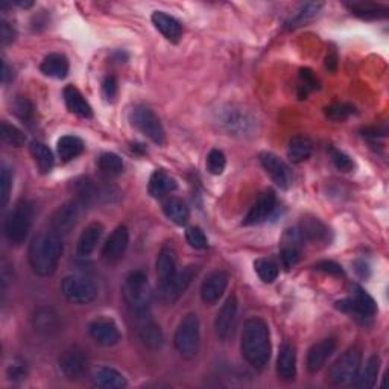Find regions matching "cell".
<instances>
[{"instance_id": "obj_4", "label": "cell", "mask_w": 389, "mask_h": 389, "mask_svg": "<svg viewBox=\"0 0 389 389\" xmlns=\"http://www.w3.org/2000/svg\"><path fill=\"white\" fill-rule=\"evenodd\" d=\"M34 222V207L29 201H19L14 209L6 216L5 221V236L8 242L14 247H19L26 242L29 236Z\"/></svg>"}, {"instance_id": "obj_8", "label": "cell", "mask_w": 389, "mask_h": 389, "mask_svg": "<svg viewBox=\"0 0 389 389\" xmlns=\"http://www.w3.org/2000/svg\"><path fill=\"white\" fill-rule=\"evenodd\" d=\"M131 122L142 134L146 135L156 144H165L166 132L158 119V116L146 107L134 108L131 113Z\"/></svg>"}, {"instance_id": "obj_2", "label": "cell", "mask_w": 389, "mask_h": 389, "mask_svg": "<svg viewBox=\"0 0 389 389\" xmlns=\"http://www.w3.org/2000/svg\"><path fill=\"white\" fill-rule=\"evenodd\" d=\"M240 350L251 367L261 369L268 365L271 359V334L264 320L250 318L243 324Z\"/></svg>"}, {"instance_id": "obj_15", "label": "cell", "mask_w": 389, "mask_h": 389, "mask_svg": "<svg viewBox=\"0 0 389 389\" xmlns=\"http://www.w3.org/2000/svg\"><path fill=\"white\" fill-rule=\"evenodd\" d=\"M58 367L61 374L69 380H76L86 373L87 356L79 347H70L62 351L58 359Z\"/></svg>"}, {"instance_id": "obj_21", "label": "cell", "mask_w": 389, "mask_h": 389, "mask_svg": "<svg viewBox=\"0 0 389 389\" xmlns=\"http://www.w3.org/2000/svg\"><path fill=\"white\" fill-rule=\"evenodd\" d=\"M277 204V196L273 190H266V192L259 196L256 204L251 207L247 218L243 219V225H259L265 222L271 214H273Z\"/></svg>"}, {"instance_id": "obj_1", "label": "cell", "mask_w": 389, "mask_h": 389, "mask_svg": "<svg viewBox=\"0 0 389 389\" xmlns=\"http://www.w3.org/2000/svg\"><path fill=\"white\" fill-rule=\"evenodd\" d=\"M61 256L62 238L53 230H43L32 238L28 259L32 271L39 277H50L55 273Z\"/></svg>"}, {"instance_id": "obj_41", "label": "cell", "mask_w": 389, "mask_h": 389, "mask_svg": "<svg viewBox=\"0 0 389 389\" xmlns=\"http://www.w3.org/2000/svg\"><path fill=\"white\" fill-rule=\"evenodd\" d=\"M0 137H2L4 143L14 148H22L26 143V135L23 131L8 122H2V125H0Z\"/></svg>"}, {"instance_id": "obj_52", "label": "cell", "mask_w": 389, "mask_h": 389, "mask_svg": "<svg viewBox=\"0 0 389 389\" xmlns=\"http://www.w3.org/2000/svg\"><path fill=\"white\" fill-rule=\"evenodd\" d=\"M315 269L322 271V273H327V274H333V275H342L343 274L342 268L338 264H334V261H330V260L320 261V264L315 265Z\"/></svg>"}, {"instance_id": "obj_18", "label": "cell", "mask_w": 389, "mask_h": 389, "mask_svg": "<svg viewBox=\"0 0 389 389\" xmlns=\"http://www.w3.org/2000/svg\"><path fill=\"white\" fill-rule=\"evenodd\" d=\"M236 316H238V300L236 296L231 295L225 300L214 320L216 334H218V338L221 341H227L231 336L234 324H236Z\"/></svg>"}, {"instance_id": "obj_33", "label": "cell", "mask_w": 389, "mask_h": 389, "mask_svg": "<svg viewBox=\"0 0 389 389\" xmlns=\"http://www.w3.org/2000/svg\"><path fill=\"white\" fill-rule=\"evenodd\" d=\"M312 152L313 143L309 137H306V135H295V137L289 142L287 158L295 163V165H300V163L309 160Z\"/></svg>"}, {"instance_id": "obj_19", "label": "cell", "mask_w": 389, "mask_h": 389, "mask_svg": "<svg viewBox=\"0 0 389 389\" xmlns=\"http://www.w3.org/2000/svg\"><path fill=\"white\" fill-rule=\"evenodd\" d=\"M228 274L225 271H214L207 275L201 285V298L205 304L213 306L218 303L228 286Z\"/></svg>"}, {"instance_id": "obj_29", "label": "cell", "mask_w": 389, "mask_h": 389, "mask_svg": "<svg viewBox=\"0 0 389 389\" xmlns=\"http://www.w3.org/2000/svg\"><path fill=\"white\" fill-rule=\"evenodd\" d=\"M161 209L163 213L166 214V218L177 225H186L190 218V210L187 204L177 196L165 198L161 204Z\"/></svg>"}, {"instance_id": "obj_46", "label": "cell", "mask_w": 389, "mask_h": 389, "mask_svg": "<svg viewBox=\"0 0 389 389\" xmlns=\"http://www.w3.org/2000/svg\"><path fill=\"white\" fill-rule=\"evenodd\" d=\"M353 113H355V108L347 104H333L325 108V116L334 122L346 121Z\"/></svg>"}, {"instance_id": "obj_56", "label": "cell", "mask_w": 389, "mask_h": 389, "mask_svg": "<svg viewBox=\"0 0 389 389\" xmlns=\"http://www.w3.org/2000/svg\"><path fill=\"white\" fill-rule=\"evenodd\" d=\"M325 64H327L329 70L336 69V55H329L327 57V62H325Z\"/></svg>"}, {"instance_id": "obj_12", "label": "cell", "mask_w": 389, "mask_h": 389, "mask_svg": "<svg viewBox=\"0 0 389 389\" xmlns=\"http://www.w3.org/2000/svg\"><path fill=\"white\" fill-rule=\"evenodd\" d=\"M81 203L74 200L58 207L57 212L52 214L50 230L55 231L60 236H67L70 231H74L81 216Z\"/></svg>"}, {"instance_id": "obj_23", "label": "cell", "mask_w": 389, "mask_h": 389, "mask_svg": "<svg viewBox=\"0 0 389 389\" xmlns=\"http://www.w3.org/2000/svg\"><path fill=\"white\" fill-rule=\"evenodd\" d=\"M277 374L283 382H292L296 376V350L291 342H283L278 350Z\"/></svg>"}, {"instance_id": "obj_16", "label": "cell", "mask_w": 389, "mask_h": 389, "mask_svg": "<svg viewBox=\"0 0 389 389\" xmlns=\"http://www.w3.org/2000/svg\"><path fill=\"white\" fill-rule=\"evenodd\" d=\"M130 245V231L125 225L116 227L114 231L107 239L102 248V259L107 264H117L123 256Z\"/></svg>"}, {"instance_id": "obj_13", "label": "cell", "mask_w": 389, "mask_h": 389, "mask_svg": "<svg viewBox=\"0 0 389 389\" xmlns=\"http://www.w3.org/2000/svg\"><path fill=\"white\" fill-rule=\"evenodd\" d=\"M88 334L101 347H114L122 339L119 327L110 318H97L90 322Z\"/></svg>"}, {"instance_id": "obj_14", "label": "cell", "mask_w": 389, "mask_h": 389, "mask_svg": "<svg viewBox=\"0 0 389 389\" xmlns=\"http://www.w3.org/2000/svg\"><path fill=\"white\" fill-rule=\"evenodd\" d=\"M260 165L264 166L266 174L273 178L280 189H289L292 184V172L286 163L278 158L273 152H261L259 156Z\"/></svg>"}, {"instance_id": "obj_53", "label": "cell", "mask_w": 389, "mask_h": 389, "mask_svg": "<svg viewBox=\"0 0 389 389\" xmlns=\"http://www.w3.org/2000/svg\"><path fill=\"white\" fill-rule=\"evenodd\" d=\"M102 93L108 99V101H111V99L116 97V95H117V81H116L114 76L105 78L104 84H102Z\"/></svg>"}, {"instance_id": "obj_36", "label": "cell", "mask_w": 389, "mask_h": 389, "mask_svg": "<svg viewBox=\"0 0 389 389\" xmlns=\"http://www.w3.org/2000/svg\"><path fill=\"white\" fill-rule=\"evenodd\" d=\"M350 11L360 17L364 20H376V19H386L389 10L383 5H377L374 2H355L348 5Z\"/></svg>"}, {"instance_id": "obj_31", "label": "cell", "mask_w": 389, "mask_h": 389, "mask_svg": "<svg viewBox=\"0 0 389 389\" xmlns=\"http://www.w3.org/2000/svg\"><path fill=\"white\" fill-rule=\"evenodd\" d=\"M92 380L96 386L107 388V389H122L128 385L123 374H121L119 371L110 367H102L97 371H95Z\"/></svg>"}, {"instance_id": "obj_35", "label": "cell", "mask_w": 389, "mask_h": 389, "mask_svg": "<svg viewBox=\"0 0 389 389\" xmlns=\"http://www.w3.org/2000/svg\"><path fill=\"white\" fill-rule=\"evenodd\" d=\"M84 151V142L76 135H62L57 143V152L61 161H70L81 156Z\"/></svg>"}, {"instance_id": "obj_28", "label": "cell", "mask_w": 389, "mask_h": 389, "mask_svg": "<svg viewBox=\"0 0 389 389\" xmlns=\"http://www.w3.org/2000/svg\"><path fill=\"white\" fill-rule=\"evenodd\" d=\"M62 97H64V102L67 110L70 113H74L83 119H90L93 116V110L90 104L86 101V97L81 95L79 90L74 86H67L62 92Z\"/></svg>"}, {"instance_id": "obj_47", "label": "cell", "mask_w": 389, "mask_h": 389, "mask_svg": "<svg viewBox=\"0 0 389 389\" xmlns=\"http://www.w3.org/2000/svg\"><path fill=\"white\" fill-rule=\"evenodd\" d=\"M11 108H13V113L17 117H20L22 121H29L34 114V107L31 101L23 96H17L11 104Z\"/></svg>"}, {"instance_id": "obj_44", "label": "cell", "mask_w": 389, "mask_h": 389, "mask_svg": "<svg viewBox=\"0 0 389 389\" xmlns=\"http://www.w3.org/2000/svg\"><path fill=\"white\" fill-rule=\"evenodd\" d=\"M13 189V172L6 165H2V172H0V205L6 207L10 201V193Z\"/></svg>"}, {"instance_id": "obj_24", "label": "cell", "mask_w": 389, "mask_h": 389, "mask_svg": "<svg viewBox=\"0 0 389 389\" xmlns=\"http://www.w3.org/2000/svg\"><path fill=\"white\" fill-rule=\"evenodd\" d=\"M177 271V252L175 250L165 245L157 257V277H158V287L166 286L169 282H172V278L175 277Z\"/></svg>"}, {"instance_id": "obj_9", "label": "cell", "mask_w": 389, "mask_h": 389, "mask_svg": "<svg viewBox=\"0 0 389 389\" xmlns=\"http://www.w3.org/2000/svg\"><path fill=\"white\" fill-rule=\"evenodd\" d=\"M134 324H135V330H137L139 338L144 347L152 351H157L163 347V343H165V336H163V332L157 321L152 318L151 310L134 313Z\"/></svg>"}, {"instance_id": "obj_50", "label": "cell", "mask_w": 389, "mask_h": 389, "mask_svg": "<svg viewBox=\"0 0 389 389\" xmlns=\"http://www.w3.org/2000/svg\"><path fill=\"white\" fill-rule=\"evenodd\" d=\"M332 160H333V165L336 166L341 172H351L355 169V161L351 160V157H348L346 152L338 151V149H332Z\"/></svg>"}, {"instance_id": "obj_27", "label": "cell", "mask_w": 389, "mask_h": 389, "mask_svg": "<svg viewBox=\"0 0 389 389\" xmlns=\"http://www.w3.org/2000/svg\"><path fill=\"white\" fill-rule=\"evenodd\" d=\"M152 23L163 35H165V39L172 43H178L181 35H183L181 23L172 15L163 11H156L152 14Z\"/></svg>"}, {"instance_id": "obj_54", "label": "cell", "mask_w": 389, "mask_h": 389, "mask_svg": "<svg viewBox=\"0 0 389 389\" xmlns=\"http://www.w3.org/2000/svg\"><path fill=\"white\" fill-rule=\"evenodd\" d=\"M8 376H10L11 380H22L26 376V365L23 362H14V364L10 365L8 368Z\"/></svg>"}, {"instance_id": "obj_3", "label": "cell", "mask_w": 389, "mask_h": 389, "mask_svg": "<svg viewBox=\"0 0 389 389\" xmlns=\"http://www.w3.org/2000/svg\"><path fill=\"white\" fill-rule=\"evenodd\" d=\"M122 296L132 313L151 310L152 289L146 274L142 271H132L126 275L122 285Z\"/></svg>"}, {"instance_id": "obj_7", "label": "cell", "mask_w": 389, "mask_h": 389, "mask_svg": "<svg viewBox=\"0 0 389 389\" xmlns=\"http://www.w3.org/2000/svg\"><path fill=\"white\" fill-rule=\"evenodd\" d=\"M61 292L66 300L76 306L92 304L97 298V286L84 275H67L61 282Z\"/></svg>"}, {"instance_id": "obj_48", "label": "cell", "mask_w": 389, "mask_h": 389, "mask_svg": "<svg viewBox=\"0 0 389 389\" xmlns=\"http://www.w3.org/2000/svg\"><path fill=\"white\" fill-rule=\"evenodd\" d=\"M186 239L189 245L195 250L207 248V238L200 227H189L186 230Z\"/></svg>"}, {"instance_id": "obj_5", "label": "cell", "mask_w": 389, "mask_h": 389, "mask_svg": "<svg viewBox=\"0 0 389 389\" xmlns=\"http://www.w3.org/2000/svg\"><path fill=\"white\" fill-rule=\"evenodd\" d=\"M200 318H198L196 313H187L178 324L174 336V346L184 359H193L200 351Z\"/></svg>"}, {"instance_id": "obj_25", "label": "cell", "mask_w": 389, "mask_h": 389, "mask_svg": "<svg viewBox=\"0 0 389 389\" xmlns=\"http://www.w3.org/2000/svg\"><path fill=\"white\" fill-rule=\"evenodd\" d=\"M102 233H104L102 224L93 222V224L87 225L86 230L81 233V236H79L78 243H76L78 256L83 257V259H87V257L92 256L95 250H96V247H97L99 240H101V238H102Z\"/></svg>"}, {"instance_id": "obj_42", "label": "cell", "mask_w": 389, "mask_h": 389, "mask_svg": "<svg viewBox=\"0 0 389 389\" xmlns=\"http://www.w3.org/2000/svg\"><path fill=\"white\" fill-rule=\"evenodd\" d=\"M254 269L264 283H274L278 277V266L271 259H257L254 261Z\"/></svg>"}, {"instance_id": "obj_37", "label": "cell", "mask_w": 389, "mask_h": 389, "mask_svg": "<svg viewBox=\"0 0 389 389\" xmlns=\"http://www.w3.org/2000/svg\"><path fill=\"white\" fill-rule=\"evenodd\" d=\"M298 230H300L304 240L325 242L329 239V228L325 227L321 221L315 219V218L304 219Z\"/></svg>"}, {"instance_id": "obj_45", "label": "cell", "mask_w": 389, "mask_h": 389, "mask_svg": "<svg viewBox=\"0 0 389 389\" xmlns=\"http://www.w3.org/2000/svg\"><path fill=\"white\" fill-rule=\"evenodd\" d=\"M225 166H227V158H225L224 152L219 149H212L207 156V170L212 175H222Z\"/></svg>"}, {"instance_id": "obj_20", "label": "cell", "mask_w": 389, "mask_h": 389, "mask_svg": "<svg viewBox=\"0 0 389 389\" xmlns=\"http://www.w3.org/2000/svg\"><path fill=\"white\" fill-rule=\"evenodd\" d=\"M334 350H336V341L333 338H327L313 343L309 351H307V371L312 374H316L318 371H321L325 365V362H327V359L334 353Z\"/></svg>"}, {"instance_id": "obj_22", "label": "cell", "mask_w": 389, "mask_h": 389, "mask_svg": "<svg viewBox=\"0 0 389 389\" xmlns=\"http://www.w3.org/2000/svg\"><path fill=\"white\" fill-rule=\"evenodd\" d=\"M32 324L35 332H39L44 336H53L61 330V315L53 307H40L35 312Z\"/></svg>"}, {"instance_id": "obj_43", "label": "cell", "mask_w": 389, "mask_h": 389, "mask_svg": "<svg viewBox=\"0 0 389 389\" xmlns=\"http://www.w3.org/2000/svg\"><path fill=\"white\" fill-rule=\"evenodd\" d=\"M222 123L227 126L228 131H245L247 126L250 125V121L247 119L245 113L242 111H234V110H227L222 119Z\"/></svg>"}, {"instance_id": "obj_30", "label": "cell", "mask_w": 389, "mask_h": 389, "mask_svg": "<svg viewBox=\"0 0 389 389\" xmlns=\"http://www.w3.org/2000/svg\"><path fill=\"white\" fill-rule=\"evenodd\" d=\"M177 189V181L168 175L163 169L153 170V174L149 178L148 192L153 198H165L170 192H174Z\"/></svg>"}, {"instance_id": "obj_51", "label": "cell", "mask_w": 389, "mask_h": 389, "mask_svg": "<svg viewBox=\"0 0 389 389\" xmlns=\"http://www.w3.org/2000/svg\"><path fill=\"white\" fill-rule=\"evenodd\" d=\"M15 29L13 28L11 23H8L6 20L0 22V41H2L4 46H8L15 40Z\"/></svg>"}, {"instance_id": "obj_10", "label": "cell", "mask_w": 389, "mask_h": 389, "mask_svg": "<svg viewBox=\"0 0 389 389\" xmlns=\"http://www.w3.org/2000/svg\"><path fill=\"white\" fill-rule=\"evenodd\" d=\"M196 273H198V266L189 265L183 271H178L175 277L172 278V282H169L166 286L158 287V296L161 303L166 306L175 304L179 298L184 295L189 286L192 285L193 278L196 277Z\"/></svg>"}, {"instance_id": "obj_39", "label": "cell", "mask_w": 389, "mask_h": 389, "mask_svg": "<svg viewBox=\"0 0 389 389\" xmlns=\"http://www.w3.org/2000/svg\"><path fill=\"white\" fill-rule=\"evenodd\" d=\"M75 192L78 195L76 201H79L83 207L93 204L97 200V189L93 184V181L88 178L75 181Z\"/></svg>"}, {"instance_id": "obj_32", "label": "cell", "mask_w": 389, "mask_h": 389, "mask_svg": "<svg viewBox=\"0 0 389 389\" xmlns=\"http://www.w3.org/2000/svg\"><path fill=\"white\" fill-rule=\"evenodd\" d=\"M69 60L61 53H50L40 64V70L44 75L55 79H64L69 74Z\"/></svg>"}, {"instance_id": "obj_38", "label": "cell", "mask_w": 389, "mask_h": 389, "mask_svg": "<svg viewBox=\"0 0 389 389\" xmlns=\"http://www.w3.org/2000/svg\"><path fill=\"white\" fill-rule=\"evenodd\" d=\"M31 153H32L35 163H37L41 174L43 175L49 174V172L53 169V163H55V160H53V153L49 149V146H46V144L41 142H32Z\"/></svg>"}, {"instance_id": "obj_11", "label": "cell", "mask_w": 389, "mask_h": 389, "mask_svg": "<svg viewBox=\"0 0 389 389\" xmlns=\"http://www.w3.org/2000/svg\"><path fill=\"white\" fill-rule=\"evenodd\" d=\"M334 307H336V309L341 312L355 315L356 318H362V320L373 318L377 312V306L373 298H371L364 291V289H360V287H356V292L351 298H346V300L336 301Z\"/></svg>"}, {"instance_id": "obj_26", "label": "cell", "mask_w": 389, "mask_h": 389, "mask_svg": "<svg viewBox=\"0 0 389 389\" xmlns=\"http://www.w3.org/2000/svg\"><path fill=\"white\" fill-rule=\"evenodd\" d=\"M380 365H382V360H380L378 356H371L364 368H359L356 377L353 378L351 386L357 388V389H371L374 388L377 377H378V371H380Z\"/></svg>"}, {"instance_id": "obj_55", "label": "cell", "mask_w": 389, "mask_h": 389, "mask_svg": "<svg viewBox=\"0 0 389 389\" xmlns=\"http://www.w3.org/2000/svg\"><path fill=\"white\" fill-rule=\"evenodd\" d=\"M14 79V74H13V70L10 69V66L6 64V62L4 61V70H2V83L4 84H8L10 81Z\"/></svg>"}, {"instance_id": "obj_49", "label": "cell", "mask_w": 389, "mask_h": 389, "mask_svg": "<svg viewBox=\"0 0 389 389\" xmlns=\"http://www.w3.org/2000/svg\"><path fill=\"white\" fill-rule=\"evenodd\" d=\"M300 79H301V93L300 97L306 99L307 93L310 92V90H316L318 88V79L313 75V71L309 69H301L300 70Z\"/></svg>"}, {"instance_id": "obj_6", "label": "cell", "mask_w": 389, "mask_h": 389, "mask_svg": "<svg viewBox=\"0 0 389 389\" xmlns=\"http://www.w3.org/2000/svg\"><path fill=\"white\" fill-rule=\"evenodd\" d=\"M362 364V350L359 347L348 348L334 362L329 369V382L333 386L351 385Z\"/></svg>"}, {"instance_id": "obj_34", "label": "cell", "mask_w": 389, "mask_h": 389, "mask_svg": "<svg viewBox=\"0 0 389 389\" xmlns=\"http://www.w3.org/2000/svg\"><path fill=\"white\" fill-rule=\"evenodd\" d=\"M321 8H322V4H320V2L303 4L295 11V14L291 17V19L286 22V28L296 29V28H301V26H306L307 23H310L315 17L320 14Z\"/></svg>"}, {"instance_id": "obj_40", "label": "cell", "mask_w": 389, "mask_h": 389, "mask_svg": "<svg viewBox=\"0 0 389 389\" xmlns=\"http://www.w3.org/2000/svg\"><path fill=\"white\" fill-rule=\"evenodd\" d=\"M97 166L105 175H119L123 170V161L122 158L113 152H104L97 160Z\"/></svg>"}, {"instance_id": "obj_17", "label": "cell", "mask_w": 389, "mask_h": 389, "mask_svg": "<svg viewBox=\"0 0 389 389\" xmlns=\"http://www.w3.org/2000/svg\"><path fill=\"white\" fill-rule=\"evenodd\" d=\"M303 236L298 228H289L285 231L282 239V248H280V257L285 269L294 268L301 259L303 251Z\"/></svg>"}]
</instances>
